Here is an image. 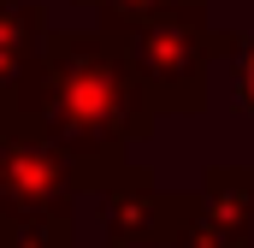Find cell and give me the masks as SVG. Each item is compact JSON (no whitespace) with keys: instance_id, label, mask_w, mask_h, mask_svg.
<instances>
[{"instance_id":"1","label":"cell","mask_w":254,"mask_h":248,"mask_svg":"<svg viewBox=\"0 0 254 248\" xmlns=\"http://www.w3.org/2000/svg\"><path fill=\"white\" fill-rule=\"evenodd\" d=\"M18 130L71 160H107L130 136H148V101L136 89L119 36H48L12 101L0 107Z\"/></svg>"},{"instance_id":"2","label":"cell","mask_w":254,"mask_h":248,"mask_svg":"<svg viewBox=\"0 0 254 248\" xmlns=\"http://www.w3.org/2000/svg\"><path fill=\"white\" fill-rule=\"evenodd\" d=\"M148 113H195L207 101V0H166L142 24L119 30Z\"/></svg>"},{"instance_id":"3","label":"cell","mask_w":254,"mask_h":248,"mask_svg":"<svg viewBox=\"0 0 254 248\" xmlns=\"http://www.w3.org/2000/svg\"><path fill=\"white\" fill-rule=\"evenodd\" d=\"M254 178L249 172H213L207 189L184 201L178 248H254Z\"/></svg>"},{"instance_id":"4","label":"cell","mask_w":254,"mask_h":248,"mask_svg":"<svg viewBox=\"0 0 254 248\" xmlns=\"http://www.w3.org/2000/svg\"><path fill=\"white\" fill-rule=\"evenodd\" d=\"M107 219H113V237L119 243H130V237L136 243H160V237H178L184 201H172V195H160L148 178H136V184H125L107 201Z\"/></svg>"},{"instance_id":"5","label":"cell","mask_w":254,"mask_h":248,"mask_svg":"<svg viewBox=\"0 0 254 248\" xmlns=\"http://www.w3.org/2000/svg\"><path fill=\"white\" fill-rule=\"evenodd\" d=\"M48 42V18L36 0H0V107L12 101V89L24 83V71L36 65Z\"/></svg>"},{"instance_id":"6","label":"cell","mask_w":254,"mask_h":248,"mask_svg":"<svg viewBox=\"0 0 254 248\" xmlns=\"http://www.w3.org/2000/svg\"><path fill=\"white\" fill-rule=\"evenodd\" d=\"M83 6H95V12H101L107 36H119V30H130V24H142L148 12H160L166 0H83Z\"/></svg>"},{"instance_id":"7","label":"cell","mask_w":254,"mask_h":248,"mask_svg":"<svg viewBox=\"0 0 254 248\" xmlns=\"http://www.w3.org/2000/svg\"><path fill=\"white\" fill-rule=\"evenodd\" d=\"M231 54H237V95H243V107L254 113V36H249V42H237Z\"/></svg>"}]
</instances>
